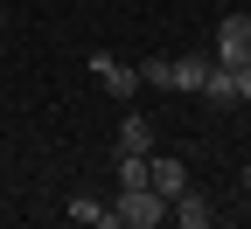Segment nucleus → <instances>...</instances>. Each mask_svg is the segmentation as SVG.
Segmentation results:
<instances>
[{
    "instance_id": "5",
    "label": "nucleus",
    "mask_w": 251,
    "mask_h": 229,
    "mask_svg": "<svg viewBox=\"0 0 251 229\" xmlns=\"http://www.w3.org/2000/svg\"><path fill=\"white\" fill-rule=\"evenodd\" d=\"M147 187H161L168 202H175V194L188 187V167H181V160H153V153H147Z\"/></svg>"
},
{
    "instance_id": "10",
    "label": "nucleus",
    "mask_w": 251,
    "mask_h": 229,
    "mask_svg": "<svg viewBox=\"0 0 251 229\" xmlns=\"http://www.w3.org/2000/svg\"><path fill=\"white\" fill-rule=\"evenodd\" d=\"M168 77H175V56H147V62H140V83L168 90Z\"/></svg>"
},
{
    "instance_id": "1",
    "label": "nucleus",
    "mask_w": 251,
    "mask_h": 229,
    "mask_svg": "<svg viewBox=\"0 0 251 229\" xmlns=\"http://www.w3.org/2000/svg\"><path fill=\"white\" fill-rule=\"evenodd\" d=\"M112 222H119V229L168 222V194H161V187H119V194H112Z\"/></svg>"
},
{
    "instance_id": "7",
    "label": "nucleus",
    "mask_w": 251,
    "mask_h": 229,
    "mask_svg": "<svg viewBox=\"0 0 251 229\" xmlns=\"http://www.w3.org/2000/svg\"><path fill=\"white\" fill-rule=\"evenodd\" d=\"M209 104H244V90H237V70H224V62H209V83H202Z\"/></svg>"
},
{
    "instance_id": "4",
    "label": "nucleus",
    "mask_w": 251,
    "mask_h": 229,
    "mask_svg": "<svg viewBox=\"0 0 251 229\" xmlns=\"http://www.w3.org/2000/svg\"><path fill=\"white\" fill-rule=\"evenodd\" d=\"M168 222H175V229H209V222H216V215H209V194L181 187L175 202H168Z\"/></svg>"
},
{
    "instance_id": "8",
    "label": "nucleus",
    "mask_w": 251,
    "mask_h": 229,
    "mask_svg": "<svg viewBox=\"0 0 251 229\" xmlns=\"http://www.w3.org/2000/svg\"><path fill=\"white\" fill-rule=\"evenodd\" d=\"M119 153H153V125H147L140 111L119 118Z\"/></svg>"
},
{
    "instance_id": "2",
    "label": "nucleus",
    "mask_w": 251,
    "mask_h": 229,
    "mask_svg": "<svg viewBox=\"0 0 251 229\" xmlns=\"http://www.w3.org/2000/svg\"><path fill=\"white\" fill-rule=\"evenodd\" d=\"M216 62L224 70L251 62V14H224V28H216Z\"/></svg>"
},
{
    "instance_id": "9",
    "label": "nucleus",
    "mask_w": 251,
    "mask_h": 229,
    "mask_svg": "<svg viewBox=\"0 0 251 229\" xmlns=\"http://www.w3.org/2000/svg\"><path fill=\"white\" fill-rule=\"evenodd\" d=\"M70 222H91V229H119V222H112V202H91V194H77V202H70Z\"/></svg>"
},
{
    "instance_id": "6",
    "label": "nucleus",
    "mask_w": 251,
    "mask_h": 229,
    "mask_svg": "<svg viewBox=\"0 0 251 229\" xmlns=\"http://www.w3.org/2000/svg\"><path fill=\"white\" fill-rule=\"evenodd\" d=\"M209 62H216V56H175L168 90H202V83H209Z\"/></svg>"
},
{
    "instance_id": "14",
    "label": "nucleus",
    "mask_w": 251,
    "mask_h": 229,
    "mask_svg": "<svg viewBox=\"0 0 251 229\" xmlns=\"http://www.w3.org/2000/svg\"><path fill=\"white\" fill-rule=\"evenodd\" d=\"M0 28H7V7H0Z\"/></svg>"
},
{
    "instance_id": "3",
    "label": "nucleus",
    "mask_w": 251,
    "mask_h": 229,
    "mask_svg": "<svg viewBox=\"0 0 251 229\" xmlns=\"http://www.w3.org/2000/svg\"><path fill=\"white\" fill-rule=\"evenodd\" d=\"M91 77H98L112 97H133V90H140V70H133V62H119V56H91Z\"/></svg>"
},
{
    "instance_id": "11",
    "label": "nucleus",
    "mask_w": 251,
    "mask_h": 229,
    "mask_svg": "<svg viewBox=\"0 0 251 229\" xmlns=\"http://www.w3.org/2000/svg\"><path fill=\"white\" fill-rule=\"evenodd\" d=\"M119 187H147V153H119Z\"/></svg>"
},
{
    "instance_id": "13",
    "label": "nucleus",
    "mask_w": 251,
    "mask_h": 229,
    "mask_svg": "<svg viewBox=\"0 0 251 229\" xmlns=\"http://www.w3.org/2000/svg\"><path fill=\"white\" fill-rule=\"evenodd\" d=\"M244 194H251V167H244Z\"/></svg>"
},
{
    "instance_id": "12",
    "label": "nucleus",
    "mask_w": 251,
    "mask_h": 229,
    "mask_svg": "<svg viewBox=\"0 0 251 229\" xmlns=\"http://www.w3.org/2000/svg\"><path fill=\"white\" fill-rule=\"evenodd\" d=\"M237 90H244V104H251V62H237Z\"/></svg>"
}]
</instances>
